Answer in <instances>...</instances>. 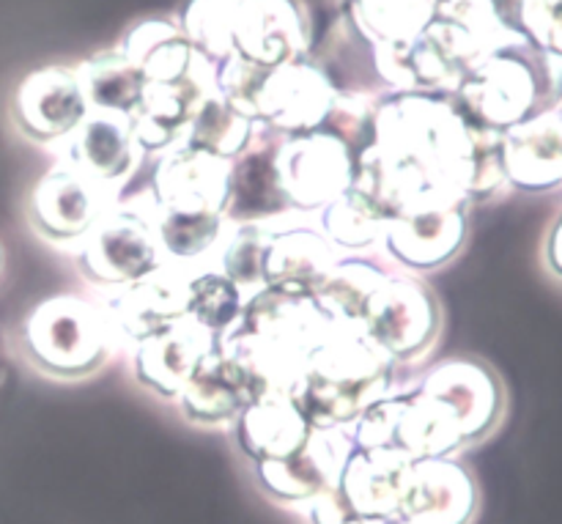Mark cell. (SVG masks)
<instances>
[{"label":"cell","mask_w":562,"mask_h":524,"mask_svg":"<svg viewBox=\"0 0 562 524\" xmlns=\"http://www.w3.org/2000/svg\"><path fill=\"white\" fill-rule=\"evenodd\" d=\"M398 363L357 324H338L302 363L291 401L311 426H351L395 393Z\"/></svg>","instance_id":"6da1fadb"},{"label":"cell","mask_w":562,"mask_h":524,"mask_svg":"<svg viewBox=\"0 0 562 524\" xmlns=\"http://www.w3.org/2000/svg\"><path fill=\"white\" fill-rule=\"evenodd\" d=\"M450 99L470 124L508 132L562 108V66L530 42L508 44L477 64Z\"/></svg>","instance_id":"7a4b0ae2"},{"label":"cell","mask_w":562,"mask_h":524,"mask_svg":"<svg viewBox=\"0 0 562 524\" xmlns=\"http://www.w3.org/2000/svg\"><path fill=\"white\" fill-rule=\"evenodd\" d=\"M22 349L33 368L55 379H82L121 349L102 302L58 294L38 302L22 324Z\"/></svg>","instance_id":"3957f363"},{"label":"cell","mask_w":562,"mask_h":524,"mask_svg":"<svg viewBox=\"0 0 562 524\" xmlns=\"http://www.w3.org/2000/svg\"><path fill=\"white\" fill-rule=\"evenodd\" d=\"M165 261L151 196L119 198L77 250L82 278L104 291L126 289Z\"/></svg>","instance_id":"277c9868"},{"label":"cell","mask_w":562,"mask_h":524,"mask_svg":"<svg viewBox=\"0 0 562 524\" xmlns=\"http://www.w3.org/2000/svg\"><path fill=\"white\" fill-rule=\"evenodd\" d=\"M439 302L417 275L390 272L368 297L360 327L398 366H415L439 338Z\"/></svg>","instance_id":"5b68a950"},{"label":"cell","mask_w":562,"mask_h":524,"mask_svg":"<svg viewBox=\"0 0 562 524\" xmlns=\"http://www.w3.org/2000/svg\"><path fill=\"white\" fill-rule=\"evenodd\" d=\"M274 170L289 207L305 214H318L355 185V157L327 130L280 137Z\"/></svg>","instance_id":"8992f818"},{"label":"cell","mask_w":562,"mask_h":524,"mask_svg":"<svg viewBox=\"0 0 562 524\" xmlns=\"http://www.w3.org/2000/svg\"><path fill=\"white\" fill-rule=\"evenodd\" d=\"M121 196L82 176L80 170L58 163L36 181L27 198L31 228L53 245H82L93 225L104 218Z\"/></svg>","instance_id":"52a82bcc"},{"label":"cell","mask_w":562,"mask_h":524,"mask_svg":"<svg viewBox=\"0 0 562 524\" xmlns=\"http://www.w3.org/2000/svg\"><path fill=\"white\" fill-rule=\"evenodd\" d=\"M58 163L80 170L113 196H121L126 181L140 168L146 152L137 146L132 132V115L110 110H88L71 135L49 146Z\"/></svg>","instance_id":"ba28073f"},{"label":"cell","mask_w":562,"mask_h":524,"mask_svg":"<svg viewBox=\"0 0 562 524\" xmlns=\"http://www.w3.org/2000/svg\"><path fill=\"white\" fill-rule=\"evenodd\" d=\"M198 269L168 258L154 272L126 289L110 291L108 300H99L108 311L113 333L121 349H135L143 338L162 330L165 324L187 316L190 283Z\"/></svg>","instance_id":"9c48e42d"},{"label":"cell","mask_w":562,"mask_h":524,"mask_svg":"<svg viewBox=\"0 0 562 524\" xmlns=\"http://www.w3.org/2000/svg\"><path fill=\"white\" fill-rule=\"evenodd\" d=\"M234 159L179 143L159 154L148 196L159 212L173 214H225L231 203Z\"/></svg>","instance_id":"30bf717a"},{"label":"cell","mask_w":562,"mask_h":524,"mask_svg":"<svg viewBox=\"0 0 562 524\" xmlns=\"http://www.w3.org/2000/svg\"><path fill=\"white\" fill-rule=\"evenodd\" d=\"M88 110L91 108L75 75V66H42L31 71L14 93L16 130L44 148L71 135Z\"/></svg>","instance_id":"8fae6325"},{"label":"cell","mask_w":562,"mask_h":524,"mask_svg":"<svg viewBox=\"0 0 562 524\" xmlns=\"http://www.w3.org/2000/svg\"><path fill=\"white\" fill-rule=\"evenodd\" d=\"M417 390L453 412L467 445L486 439L503 421V382L477 360H445L417 382Z\"/></svg>","instance_id":"7c38bea8"},{"label":"cell","mask_w":562,"mask_h":524,"mask_svg":"<svg viewBox=\"0 0 562 524\" xmlns=\"http://www.w3.org/2000/svg\"><path fill=\"white\" fill-rule=\"evenodd\" d=\"M214 349L217 338L192 316H181L132 349V371L148 393L162 401H176Z\"/></svg>","instance_id":"4fadbf2b"},{"label":"cell","mask_w":562,"mask_h":524,"mask_svg":"<svg viewBox=\"0 0 562 524\" xmlns=\"http://www.w3.org/2000/svg\"><path fill=\"white\" fill-rule=\"evenodd\" d=\"M335 86L313 60L274 66L267 71L261 88L258 124L283 137L322 130L335 102Z\"/></svg>","instance_id":"5bb4252c"},{"label":"cell","mask_w":562,"mask_h":524,"mask_svg":"<svg viewBox=\"0 0 562 524\" xmlns=\"http://www.w3.org/2000/svg\"><path fill=\"white\" fill-rule=\"evenodd\" d=\"M475 516V476L459 459L412 461L395 520L404 524H472Z\"/></svg>","instance_id":"9a60e30c"},{"label":"cell","mask_w":562,"mask_h":524,"mask_svg":"<svg viewBox=\"0 0 562 524\" xmlns=\"http://www.w3.org/2000/svg\"><path fill=\"white\" fill-rule=\"evenodd\" d=\"M467 242V207H426L387 220L382 245L406 272H434L453 261Z\"/></svg>","instance_id":"2e32d148"},{"label":"cell","mask_w":562,"mask_h":524,"mask_svg":"<svg viewBox=\"0 0 562 524\" xmlns=\"http://www.w3.org/2000/svg\"><path fill=\"white\" fill-rule=\"evenodd\" d=\"M497 49L503 47H494L492 42L467 31L459 22L437 16L409 44V69L412 80H415V91L456 97V91L470 77V71Z\"/></svg>","instance_id":"e0dca14e"},{"label":"cell","mask_w":562,"mask_h":524,"mask_svg":"<svg viewBox=\"0 0 562 524\" xmlns=\"http://www.w3.org/2000/svg\"><path fill=\"white\" fill-rule=\"evenodd\" d=\"M311 33L296 0H241L236 20V55L258 66L296 64L307 58Z\"/></svg>","instance_id":"ac0fdd59"},{"label":"cell","mask_w":562,"mask_h":524,"mask_svg":"<svg viewBox=\"0 0 562 524\" xmlns=\"http://www.w3.org/2000/svg\"><path fill=\"white\" fill-rule=\"evenodd\" d=\"M344 253L322 234L311 220H296L269 242L263 258V286L289 291V294H313L327 280Z\"/></svg>","instance_id":"d6986e66"},{"label":"cell","mask_w":562,"mask_h":524,"mask_svg":"<svg viewBox=\"0 0 562 524\" xmlns=\"http://www.w3.org/2000/svg\"><path fill=\"white\" fill-rule=\"evenodd\" d=\"M503 168L508 187L532 196L562 190V115H536L503 132Z\"/></svg>","instance_id":"ffe728a7"},{"label":"cell","mask_w":562,"mask_h":524,"mask_svg":"<svg viewBox=\"0 0 562 524\" xmlns=\"http://www.w3.org/2000/svg\"><path fill=\"white\" fill-rule=\"evenodd\" d=\"M280 137L283 135L258 124L250 146L234 159L231 203L225 212L228 223H258V220L291 212L283 190H280L278 170H274V148H278Z\"/></svg>","instance_id":"44dd1931"},{"label":"cell","mask_w":562,"mask_h":524,"mask_svg":"<svg viewBox=\"0 0 562 524\" xmlns=\"http://www.w3.org/2000/svg\"><path fill=\"white\" fill-rule=\"evenodd\" d=\"M412 459L395 448L357 450L340 476L338 492L360 520H395Z\"/></svg>","instance_id":"7402d4cb"},{"label":"cell","mask_w":562,"mask_h":524,"mask_svg":"<svg viewBox=\"0 0 562 524\" xmlns=\"http://www.w3.org/2000/svg\"><path fill=\"white\" fill-rule=\"evenodd\" d=\"M231 428H234L241 454L252 465H258V461L289 459V456L300 454L313 426L302 417L289 395H278V399L247 404Z\"/></svg>","instance_id":"603a6c76"},{"label":"cell","mask_w":562,"mask_h":524,"mask_svg":"<svg viewBox=\"0 0 562 524\" xmlns=\"http://www.w3.org/2000/svg\"><path fill=\"white\" fill-rule=\"evenodd\" d=\"M393 448L409 456L412 461L420 459H453L467 448L461 428L453 412L442 401L420 393L412 388L406 393L404 412L393 434Z\"/></svg>","instance_id":"cb8c5ba5"},{"label":"cell","mask_w":562,"mask_h":524,"mask_svg":"<svg viewBox=\"0 0 562 524\" xmlns=\"http://www.w3.org/2000/svg\"><path fill=\"white\" fill-rule=\"evenodd\" d=\"M121 53L137 66L146 82H176L190 71L195 49L170 20H143L126 33Z\"/></svg>","instance_id":"d4e9b609"},{"label":"cell","mask_w":562,"mask_h":524,"mask_svg":"<svg viewBox=\"0 0 562 524\" xmlns=\"http://www.w3.org/2000/svg\"><path fill=\"white\" fill-rule=\"evenodd\" d=\"M176 404L187 421L203 428L234 426L239 412L247 406L217 349L198 366Z\"/></svg>","instance_id":"484cf974"},{"label":"cell","mask_w":562,"mask_h":524,"mask_svg":"<svg viewBox=\"0 0 562 524\" xmlns=\"http://www.w3.org/2000/svg\"><path fill=\"white\" fill-rule=\"evenodd\" d=\"M346 20L371 44H409L437 20V0H346Z\"/></svg>","instance_id":"4316f807"},{"label":"cell","mask_w":562,"mask_h":524,"mask_svg":"<svg viewBox=\"0 0 562 524\" xmlns=\"http://www.w3.org/2000/svg\"><path fill=\"white\" fill-rule=\"evenodd\" d=\"M75 75L80 80V88L91 110H110V113L132 115L137 104H140L146 80L137 71V66L121 53V47L80 60L75 66Z\"/></svg>","instance_id":"83f0119b"},{"label":"cell","mask_w":562,"mask_h":524,"mask_svg":"<svg viewBox=\"0 0 562 524\" xmlns=\"http://www.w3.org/2000/svg\"><path fill=\"white\" fill-rule=\"evenodd\" d=\"M387 275L390 269L379 267L376 261H368V258L360 256H344L335 264L333 272L327 275V280L313 291V297H316V302L329 319L360 327L368 297L379 289V283Z\"/></svg>","instance_id":"f1b7e54d"},{"label":"cell","mask_w":562,"mask_h":524,"mask_svg":"<svg viewBox=\"0 0 562 524\" xmlns=\"http://www.w3.org/2000/svg\"><path fill=\"white\" fill-rule=\"evenodd\" d=\"M252 476H256L258 489L278 505H302L305 509L311 500L333 489L327 472L318 465L307 443L300 454L289 456V459L258 461V465H252Z\"/></svg>","instance_id":"f546056e"},{"label":"cell","mask_w":562,"mask_h":524,"mask_svg":"<svg viewBox=\"0 0 562 524\" xmlns=\"http://www.w3.org/2000/svg\"><path fill=\"white\" fill-rule=\"evenodd\" d=\"M387 220L357 190H346L318 212V228L340 253H362L379 245Z\"/></svg>","instance_id":"4dcf8cb0"},{"label":"cell","mask_w":562,"mask_h":524,"mask_svg":"<svg viewBox=\"0 0 562 524\" xmlns=\"http://www.w3.org/2000/svg\"><path fill=\"white\" fill-rule=\"evenodd\" d=\"M241 0H190L181 14V31L192 49L212 64H225L236 55V20Z\"/></svg>","instance_id":"1f68e13d"},{"label":"cell","mask_w":562,"mask_h":524,"mask_svg":"<svg viewBox=\"0 0 562 524\" xmlns=\"http://www.w3.org/2000/svg\"><path fill=\"white\" fill-rule=\"evenodd\" d=\"M256 121L239 115L223 102L220 93H212L201 104L195 119H192L184 143L192 148H201V152L214 154V157L236 159L250 146L252 137H256Z\"/></svg>","instance_id":"d6a6232c"},{"label":"cell","mask_w":562,"mask_h":524,"mask_svg":"<svg viewBox=\"0 0 562 524\" xmlns=\"http://www.w3.org/2000/svg\"><path fill=\"white\" fill-rule=\"evenodd\" d=\"M157 223L165 256L190 267H195L212 250L220 253L231 228L225 214H173L159 209Z\"/></svg>","instance_id":"836d02e7"},{"label":"cell","mask_w":562,"mask_h":524,"mask_svg":"<svg viewBox=\"0 0 562 524\" xmlns=\"http://www.w3.org/2000/svg\"><path fill=\"white\" fill-rule=\"evenodd\" d=\"M241 308H245V297L220 269H203L192 275L187 316L203 324L214 338L228 333L239 322Z\"/></svg>","instance_id":"e575fe53"},{"label":"cell","mask_w":562,"mask_h":524,"mask_svg":"<svg viewBox=\"0 0 562 524\" xmlns=\"http://www.w3.org/2000/svg\"><path fill=\"white\" fill-rule=\"evenodd\" d=\"M376 97H368V93H335L333 110H329L327 121H324L322 130L333 132L335 137L346 143V148L351 152V157H360V152L366 146H371L373 141V121H376Z\"/></svg>","instance_id":"d590c367"},{"label":"cell","mask_w":562,"mask_h":524,"mask_svg":"<svg viewBox=\"0 0 562 524\" xmlns=\"http://www.w3.org/2000/svg\"><path fill=\"white\" fill-rule=\"evenodd\" d=\"M267 66H258L252 60L228 58L217 66V93L231 110H236L245 119L256 121L261 113V88L267 80Z\"/></svg>","instance_id":"8d00e7d4"},{"label":"cell","mask_w":562,"mask_h":524,"mask_svg":"<svg viewBox=\"0 0 562 524\" xmlns=\"http://www.w3.org/2000/svg\"><path fill=\"white\" fill-rule=\"evenodd\" d=\"M406 393H409V388L395 390L393 395H387V399L368 406V410L351 423V437H355L357 448L360 450L393 448V434H395V426H398L401 412H404Z\"/></svg>","instance_id":"74e56055"},{"label":"cell","mask_w":562,"mask_h":524,"mask_svg":"<svg viewBox=\"0 0 562 524\" xmlns=\"http://www.w3.org/2000/svg\"><path fill=\"white\" fill-rule=\"evenodd\" d=\"M305 516L311 524H346L349 520H355V514L346 505L344 494L338 489H327V492L318 494L316 500L305 505Z\"/></svg>","instance_id":"f35d334b"},{"label":"cell","mask_w":562,"mask_h":524,"mask_svg":"<svg viewBox=\"0 0 562 524\" xmlns=\"http://www.w3.org/2000/svg\"><path fill=\"white\" fill-rule=\"evenodd\" d=\"M547 267L552 269L554 278L562 280V214L554 220L552 231L547 236Z\"/></svg>","instance_id":"ab89813d"},{"label":"cell","mask_w":562,"mask_h":524,"mask_svg":"<svg viewBox=\"0 0 562 524\" xmlns=\"http://www.w3.org/2000/svg\"><path fill=\"white\" fill-rule=\"evenodd\" d=\"M346 524H382V520H360V516H355V520H349Z\"/></svg>","instance_id":"60d3db41"},{"label":"cell","mask_w":562,"mask_h":524,"mask_svg":"<svg viewBox=\"0 0 562 524\" xmlns=\"http://www.w3.org/2000/svg\"><path fill=\"white\" fill-rule=\"evenodd\" d=\"M382 524H404L401 520H382Z\"/></svg>","instance_id":"b9f144b4"},{"label":"cell","mask_w":562,"mask_h":524,"mask_svg":"<svg viewBox=\"0 0 562 524\" xmlns=\"http://www.w3.org/2000/svg\"><path fill=\"white\" fill-rule=\"evenodd\" d=\"M0 267H3V250H0Z\"/></svg>","instance_id":"7bdbcfd3"},{"label":"cell","mask_w":562,"mask_h":524,"mask_svg":"<svg viewBox=\"0 0 562 524\" xmlns=\"http://www.w3.org/2000/svg\"><path fill=\"white\" fill-rule=\"evenodd\" d=\"M560 115H562V108H560Z\"/></svg>","instance_id":"ee69618b"}]
</instances>
